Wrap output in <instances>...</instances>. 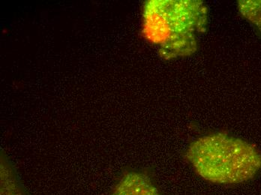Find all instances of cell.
Masks as SVG:
<instances>
[{
    "label": "cell",
    "instance_id": "277c9868",
    "mask_svg": "<svg viewBox=\"0 0 261 195\" xmlns=\"http://www.w3.org/2000/svg\"><path fill=\"white\" fill-rule=\"evenodd\" d=\"M239 11L261 33V1H240Z\"/></svg>",
    "mask_w": 261,
    "mask_h": 195
},
{
    "label": "cell",
    "instance_id": "7a4b0ae2",
    "mask_svg": "<svg viewBox=\"0 0 261 195\" xmlns=\"http://www.w3.org/2000/svg\"><path fill=\"white\" fill-rule=\"evenodd\" d=\"M186 157L200 177L213 183H241L261 169V153L254 145L224 133L195 140Z\"/></svg>",
    "mask_w": 261,
    "mask_h": 195
},
{
    "label": "cell",
    "instance_id": "3957f363",
    "mask_svg": "<svg viewBox=\"0 0 261 195\" xmlns=\"http://www.w3.org/2000/svg\"><path fill=\"white\" fill-rule=\"evenodd\" d=\"M112 195H160L147 176L140 173L125 174Z\"/></svg>",
    "mask_w": 261,
    "mask_h": 195
},
{
    "label": "cell",
    "instance_id": "5b68a950",
    "mask_svg": "<svg viewBox=\"0 0 261 195\" xmlns=\"http://www.w3.org/2000/svg\"><path fill=\"white\" fill-rule=\"evenodd\" d=\"M6 186L7 187L8 189L6 190V188L3 187V189H2V195H22L20 191L17 190L18 188H17L16 184H14L13 190L9 189L10 188H9V185H6Z\"/></svg>",
    "mask_w": 261,
    "mask_h": 195
},
{
    "label": "cell",
    "instance_id": "6da1fadb",
    "mask_svg": "<svg viewBox=\"0 0 261 195\" xmlns=\"http://www.w3.org/2000/svg\"><path fill=\"white\" fill-rule=\"evenodd\" d=\"M208 10L201 1L152 0L145 4L143 34L159 47L166 60L191 56L207 24Z\"/></svg>",
    "mask_w": 261,
    "mask_h": 195
}]
</instances>
